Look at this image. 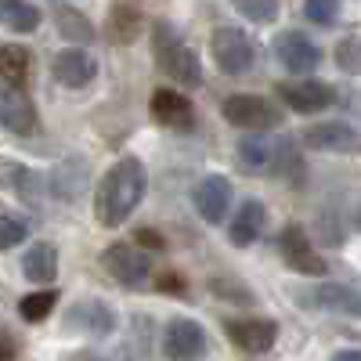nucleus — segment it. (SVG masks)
<instances>
[{
  "label": "nucleus",
  "mask_w": 361,
  "mask_h": 361,
  "mask_svg": "<svg viewBox=\"0 0 361 361\" xmlns=\"http://www.w3.org/2000/svg\"><path fill=\"white\" fill-rule=\"evenodd\" d=\"M145 185H148V177L137 156H123L119 163H112L94 195V217L105 228H119L145 199Z\"/></svg>",
  "instance_id": "1"
},
{
  "label": "nucleus",
  "mask_w": 361,
  "mask_h": 361,
  "mask_svg": "<svg viewBox=\"0 0 361 361\" xmlns=\"http://www.w3.org/2000/svg\"><path fill=\"white\" fill-rule=\"evenodd\" d=\"M152 54H156V66L180 87H199L202 83V66H199V54L177 37V29L170 22H156L152 29Z\"/></svg>",
  "instance_id": "2"
},
{
  "label": "nucleus",
  "mask_w": 361,
  "mask_h": 361,
  "mask_svg": "<svg viewBox=\"0 0 361 361\" xmlns=\"http://www.w3.org/2000/svg\"><path fill=\"white\" fill-rule=\"evenodd\" d=\"M224 119L238 130H250V134H260V130H275L282 123V112L275 102H267L260 94H235L224 102Z\"/></svg>",
  "instance_id": "3"
},
{
  "label": "nucleus",
  "mask_w": 361,
  "mask_h": 361,
  "mask_svg": "<svg viewBox=\"0 0 361 361\" xmlns=\"http://www.w3.org/2000/svg\"><path fill=\"white\" fill-rule=\"evenodd\" d=\"M209 54H214L217 69L228 73V76H243L257 62V47L243 29H217V33L209 37Z\"/></svg>",
  "instance_id": "4"
},
{
  "label": "nucleus",
  "mask_w": 361,
  "mask_h": 361,
  "mask_svg": "<svg viewBox=\"0 0 361 361\" xmlns=\"http://www.w3.org/2000/svg\"><path fill=\"white\" fill-rule=\"evenodd\" d=\"M209 350L206 329L192 318H173L163 333V354L166 361H202Z\"/></svg>",
  "instance_id": "5"
},
{
  "label": "nucleus",
  "mask_w": 361,
  "mask_h": 361,
  "mask_svg": "<svg viewBox=\"0 0 361 361\" xmlns=\"http://www.w3.org/2000/svg\"><path fill=\"white\" fill-rule=\"evenodd\" d=\"M102 264L105 271L119 282V286H141L148 275H152V257L137 246H127V243H116L102 253Z\"/></svg>",
  "instance_id": "6"
},
{
  "label": "nucleus",
  "mask_w": 361,
  "mask_h": 361,
  "mask_svg": "<svg viewBox=\"0 0 361 361\" xmlns=\"http://www.w3.org/2000/svg\"><path fill=\"white\" fill-rule=\"evenodd\" d=\"M279 253H282V260L293 267V271H300V275H325V260L311 250V238H307V231H304V224H286L282 228V235H279Z\"/></svg>",
  "instance_id": "7"
},
{
  "label": "nucleus",
  "mask_w": 361,
  "mask_h": 361,
  "mask_svg": "<svg viewBox=\"0 0 361 361\" xmlns=\"http://www.w3.org/2000/svg\"><path fill=\"white\" fill-rule=\"evenodd\" d=\"M0 127L11 130V134H37V105L33 98L25 94L22 87H8V83H0Z\"/></svg>",
  "instance_id": "8"
},
{
  "label": "nucleus",
  "mask_w": 361,
  "mask_h": 361,
  "mask_svg": "<svg viewBox=\"0 0 361 361\" xmlns=\"http://www.w3.org/2000/svg\"><path fill=\"white\" fill-rule=\"evenodd\" d=\"M224 333H228V340H231L238 350L264 354V350L275 347L279 325L271 322V318H231V322H224Z\"/></svg>",
  "instance_id": "9"
},
{
  "label": "nucleus",
  "mask_w": 361,
  "mask_h": 361,
  "mask_svg": "<svg viewBox=\"0 0 361 361\" xmlns=\"http://www.w3.org/2000/svg\"><path fill=\"white\" fill-rule=\"evenodd\" d=\"M304 145L307 148H318V152H340V156H357L361 152V134L350 127V123H314L304 130Z\"/></svg>",
  "instance_id": "10"
},
{
  "label": "nucleus",
  "mask_w": 361,
  "mask_h": 361,
  "mask_svg": "<svg viewBox=\"0 0 361 361\" xmlns=\"http://www.w3.org/2000/svg\"><path fill=\"white\" fill-rule=\"evenodd\" d=\"M279 98L293 112H322L336 102V90L325 80H293V83H279Z\"/></svg>",
  "instance_id": "11"
},
{
  "label": "nucleus",
  "mask_w": 361,
  "mask_h": 361,
  "mask_svg": "<svg viewBox=\"0 0 361 361\" xmlns=\"http://www.w3.org/2000/svg\"><path fill=\"white\" fill-rule=\"evenodd\" d=\"M275 54H279V66L293 76H304V73H314L322 66V51L318 44H311L304 33H282L275 40Z\"/></svg>",
  "instance_id": "12"
},
{
  "label": "nucleus",
  "mask_w": 361,
  "mask_h": 361,
  "mask_svg": "<svg viewBox=\"0 0 361 361\" xmlns=\"http://www.w3.org/2000/svg\"><path fill=\"white\" fill-rule=\"evenodd\" d=\"M152 119L166 130L188 134L195 127V109L185 94H177V90H170V87H159L152 94Z\"/></svg>",
  "instance_id": "13"
},
{
  "label": "nucleus",
  "mask_w": 361,
  "mask_h": 361,
  "mask_svg": "<svg viewBox=\"0 0 361 361\" xmlns=\"http://www.w3.org/2000/svg\"><path fill=\"white\" fill-rule=\"evenodd\" d=\"M51 73H54V80L62 83V87L80 90V87H87L90 80L98 76V62H94V58H90L87 51L69 47V51H58V54H54Z\"/></svg>",
  "instance_id": "14"
},
{
  "label": "nucleus",
  "mask_w": 361,
  "mask_h": 361,
  "mask_svg": "<svg viewBox=\"0 0 361 361\" xmlns=\"http://www.w3.org/2000/svg\"><path fill=\"white\" fill-rule=\"evenodd\" d=\"M195 209H199V217L206 224H221L224 214H228V206H231V180L228 177H202L199 185H195Z\"/></svg>",
  "instance_id": "15"
},
{
  "label": "nucleus",
  "mask_w": 361,
  "mask_h": 361,
  "mask_svg": "<svg viewBox=\"0 0 361 361\" xmlns=\"http://www.w3.org/2000/svg\"><path fill=\"white\" fill-rule=\"evenodd\" d=\"M307 307H322L329 314H350V318H361V293L350 289V286H340V282H325V286H314L307 296H304Z\"/></svg>",
  "instance_id": "16"
},
{
  "label": "nucleus",
  "mask_w": 361,
  "mask_h": 361,
  "mask_svg": "<svg viewBox=\"0 0 361 361\" xmlns=\"http://www.w3.org/2000/svg\"><path fill=\"white\" fill-rule=\"evenodd\" d=\"M69 329H80L87 336H109L116 329V311L102 300H80L69 311Z\"/></svg>",
  "instance_id": "17"
},
{
  "label": "nucleus",
  "mask_w": 361,
  "mask_h": 361,
  "mask_svg": "<svg viewBox=\"0 0 361 361\" xmlns=\"http://www.w3.org/2000/svg\"><path fill=\"white\" fill-rule=\"evenodd\" d=\"M264 224H267V209L260 199H246L243 206H238V214L228 228V238L231 246H253L257 238L264 235Z\"/></svg>",
  "instance_id": "18"
},
{
  "label": "nucleus",
  "mask_w": 361,
  "mask_h": 361,
  "mask_svg": "<svg viewBox=\"0 0 361 361\" xmlns=\"http://www.w3.org/2000/svg\"><path fill=\"white\" fill-rule=\"evenodd\" d=\"M22 271H25V279L29 282H37V286H51L58 279V250L51 243H37V246H29L22 253Z\"/></svg>",
  "instance_id": "19"
},
{
  "label": "nucleus",
  "mask_w": 361,
  "mask_h": 361,
  "mask_svg": "<svg viewBox=\"0 0 361 361\" xmlns=\"http://www.w3.org/2000/svg\"><path fill=\"white\" fill-rule=\"evenodd\" d=\"M275 148H279V141L250 134L238 145V163L246 166V173H271V166H275Z\"/></svg>",
  "instance_id": "20"
},
{
  "label": "nucleus",
  "mask_w": 361,
  "mask_h": 361,
  "mask_svg": "<svg viewBox=\"0 0 361 361\" xmlns=\"http://www.w3.org/2000/svg\"><path fill=\"white\" fill-rule=\"evenodd\" d=\"M0 25L11 33H33L40 25V8L29 0H0Z\"/></svg>",
  "instance_id": "21"
},
{
  "label": "nucleus",
  "mask_w": 361,
  "mask_h": 361,
  "mask_svg": "<svg viewBox=\"0 0 361 361\" xmlns=\"http://www.w3.org/2000/svg\"><path fill=\"white\" fill-rule=\"evenodd\" d=\"M29 73H33V58H29L25 47H18V44L0 47V76L8 80V87H22L29 80Z\"/></svg>",
  "instance_id": "22"
},
{
  "label": "nucleus",
  "mask_w": 361,
  "mask_h": 361,
  "mask_svg": "<svg viewBox=\"0 0 361 361\" xmlns=\"http://www.w3.org/2000/svg\"><path fill=\"white\" fill-rule=\"evenodd\" d=\"M0 180L18 195V199H25V202H37V195H40V180H37V173L29 170V166H15V163H0Z\"/></svg>",
  "instance_id": "23"
},
{
  "label": "nucleus",
  "mask_w": 361,
  "mask_h": 361,
  "mask_svg": "<svg viewBox=\"0 0 361 361\" xmlns=\"http://www.w3.org/2000/svg\"><path fill=\"white\" fill-rule=\"evenodd\" d=\"M137 29H141V11L134 4H116L109 11V37L116 44H130L137 40Z\"/></svg>",
  "instance_id": "24"
},
{
  "label": "nucleus",
  "mask_w": 361,
  "mask_h": 361,
  "mask_svg": "<svg viewBox=\"0 0 361 361\" xmlns=\"http://www.w3.org/2000/svg\"><path fill=\"white\" fill-rule=\"evenodd\" d=\"M58 33L66 40H76V44H90L94 40V25H90L87 15L76 11V8H58Z\"/></svg>",
  "instance_id": "25"
},
{
  "label": "nucleus",
  "mask_w": 361,
  "mask_h": 361,
  "mask_svg": "<svg viewBox=\"0 0 361 361\" xmlns=\"http://www.w3.org/2000/svg\"><path fill=\"white\" fill-rule=\"evenodd\" d=\"M54 300H58V293L54 289H44V293H29V296H22L18 300V314L25 318V322H44L51 311H54Z\"/></svg>",
  "instance_id": "26"
},
{
  "label": "nucleus",
  "mask_w": 361,
  "mask_h": 361,
  "mask_svg": "<svg viewBox=\"0 0 361 361\" xmlns=\"http://www.w3.org/2000/svg\"><path fill=\"white\" fill-rule=\"evenodd\" d=\"M304 18L322 25V29H329V25H336V18H340V4H336V0H307V4H304Z\"/></svg>",
  "instance_id": "27"
},
{
  "label": "nucleus",
  "mask_w": 361,
  "mask_h": 361,
  "mask_svg": "<svg viewBox=\"0 0 361 361\" xmlns=\"http://www.w3.org/2000/svg\"><path fill=\"white\" fill-rule=\"evenodd\" d=\"M336 66L343 73L361 76V37H347V40L336 44Z\"/></svg>",
  "instance_id": "28"
},
{
  "label": "nucleus",
  "mask_w": 361,
  "mask_h": 361,
  "mask_svg": "<svg viewBox=\"0 0 361 361\" xmlns=\"http://www.w3.org/2000/svg\"><path fill=\"white\" fill-rule=\"evenodd\" d=\"M235 11L243 18H250V22H275L279 4L275 0H243V4H235Z\"/></svg>",
  "instance_id": "29"
},
{
  "label": "nucleus",
  "mask_w": 361,
  "mask_h": 361,
  "mask_svg": "<svg viewBox=\"0 0 361 361\" xmlns=\"http://www.w3.org/2000/svg\"><path fill=\"white\" fill-rule=\"evenodd\" d=\"M25 235H29V228H25L22 221L0 214V250H15V246H22V243H25Z\"/></svg>",
  "instance_id": "30"
},
{
  "label": "nucleus",
  "mask_w": 361,
  "mask_h": 361,
  "mask_svg": "<svg viewBox=\"0 0 361 361\" xmlns=\"http://www.w3.org/2000/svg\"><path fill=\"white\" fill-rule=\"evenodd\" d=\"M141 246H145V250H163L166 243H163V235H159V231L141 228V231H137V250H141Z\"/></svg>",
  "instance_id": "31"
},
{
  "label": "nucleus",
  "mask_w": 361,
  "mask_h": 361,
  "mask_svg": "<svg viewBox=\"0 0 361 361\" xmlns=\"http://www.w3.org/2000/svg\"><path fill=\"white\" fill-rule=\"evenodd\" d=\"M159 289H163V293H177V296H180V293H185V282H180V275H173V271H170V275H163V279H159Z\"/></svg>",
  "instance_id": "32"
},
{
  "label": "nucleus",
  "mask_w": 361,
  "mask_h": 361,
  "mask_svg": "<svg viewBox=\"0 0 361 361\" xmlns=\"http://www.w3.org/2000/svg\"><path fill=\"white\" fill-rule=\"evenodd\" d=\"M18 357V347H15V340L8 336V333H0V361H15Z\"/></svg>",
  "instance_id": "33"
},
{
  "label": "nucleus",
  "mask_w": 361,
  "mask_h": 361,
  "mask_svg": "<svg viewBox=\"0 0 361 361\" xmlns=\"http://www.w3.org/2000/svg\"><path fill=\"white\" fill-rule=\"evenodd\" d=\"M333 361H361V350H336Z\"/></svg>",
  "instance_id": "34"
},
{
  "label": "nucleus",
  "mask_w": 361,
  "mask_h": 361,
  "mask_svg": "<svg viewBox=\"0 0 361 361\" xmlns=\"http://www.w3.org/2000/svg\"><path fill=\"white\" fill-rule=\"evenodd\" d=\"M69 361H105V357H98V354H76V357H69Z\"/></svg>",
  "instance_id": "35"
},
{
  "label": "nucleus",
  "mask_w": 361,
  "mask_h": 361,
  "mask_svg": "<svg viewBox=\"0 0 361 361\" xmlns=\"http://www.w3.org/2000/svg\"><path fill=\"white\" fill-rule=\"evenodd\" d=\"M357 228H361V209H357Z\"/></svg>",
  "instance_id": "36"
}]
</instances>
